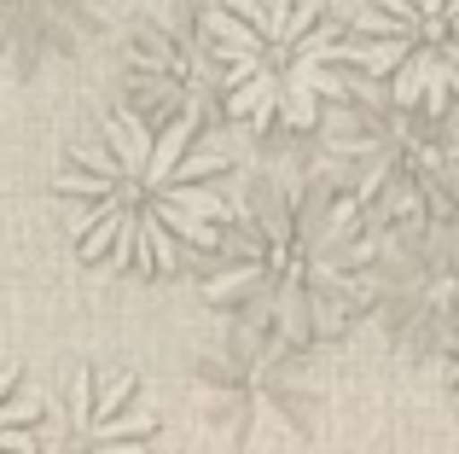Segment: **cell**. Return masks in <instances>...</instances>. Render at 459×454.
I'll list each match as a JSON object with an SVG mask.
<instances>
[{
    "label": "cell",
    "mask_w": 459,
    "mask_h": 454,
    "mask_svg": "<svg viewBox=\"0 0 459 454\" xmlns=\"http://www.w3.org/2000/svg\"><path fill=\"white\" fill-rule=\"evenodd\" d=\"M233 163L204 123L111 111L58 163V210L82 262L105 274H175L233 222Z\"/></svg>",
    "instance_id": "1"
},
{
    "label": "cell",
    "mask_w": 459,
    "mask_h": 454,
    "mask_svg": "<svg viewBox=\"0 0 459 454\" xmlns=\"http://www.w3.org/2000/svg\"><path fill=\"white\" fill-rule=\"evenodd\" d=\"M204 297L238 327L314 344L372 303L378 222L343 187H280L215 233Z\"/></svg>",
    "instance_id": "2"
},
{
    "label": "cell",
    "mask_w": 459,
    "mask_h": 454,
    "mask_svg": "<svg viewBox=\"0 0 459 454\" xmlns=\"http://www.w3.org/2000/svg\"><path fill=\"white\" fill-rule=\"evenodd\" d=\"M221 111L245 128H320L349 88L343 30L325 0H215L204 12Z\"/></svg>",
    "instance_id": "3"
},
{
    "label": "cell",
    "mask_w": 459,
    "mask_h": 454,
    "mask_svg": "<svg viewBox=\"0 0 459 454\" xmlns=\"http://www.w3.org/2000/svg\"><path fill=\"white\" fill-rule=\"evenodd\" d=\"M332 158L343 163V193L372 222L390 227H448L459 193V146L448 111H413L384 93L349 88L325 105Z\"/></svg>",
    "instance_id": "4"
},
{
    "label": "cell",
    "mask_w": 459,
    "mask_h": 454,
    "mask_svg": "<svg viewBox=\"0 0 459 454\" xmlns=\"http://www.w3.org/2000/svg\"><path fill=\"white\" fill-rule=\"evenodd\" d=\"M308 344H291L280 332L233 327L221 344H210L198 362V402L210 425L233 449L262 443H303L320 425V390L308 379Z\"/></svg>",
    "instance_id": "5"
},
{
    "label": "cell",
    "mask_w": 459,
    "mask_h": 454,
    "mask_svg": "<svg viewBox=\"0 0 459 454\" xmlns=\"http://www.w3.org/2000/svg\"><path fill=\"white\" fill-rule=\"evenodd\" d=\"M355 82H378L384 100L413 111H448L459 88L454 0H367L355 35H343Z\"/></svg>",
    "instance_id": "6"
},
{
    "label": "cell",
    "mask_w": 459,
    "mask_h": 454,
    "mask_svg": "<svg viewBox=\"0 0 459 454\" xmlns=\"http://www.w3.org/2000/svg\"><path fill=\"white\" fill-rule=\"evenodd\" d=\"M378 327L390 332L395 350L454 362V250L448 227H402V245H378Z\"/></svg>",
    "instance_id": "7"
},
{
    "label": "cell",
    "mask_w": 459,
    "mask_h": 454,
    "mask_svg": "<svg viewBox=\"0 0 459 454\" xmlns=\"http://www.w3.org/2000/svg\"><path fill=\"white\" fill-rule=\"evenodd\" d=\"M128 105L140 117H186L204 128L221 111L215 58L204 47V12H192L186 0L140 23L128 47Z\"/></svg>",
    "instance_id": "8"
},
{
    "label": "cell",
    "mask_w": 459,
    "mask_h": 454,
    "mask_svg": "<svg viewBox=\"0 0 459 454\" xmlns=\"http://www.w3.org/2000/svg\"><path fill=\"white\" fill-rule=\"evenodd\" d=\"M157 408L128 373L76 367L53 420V454H152Z\"/></svg>",
    "instance_id": "9"
},
{
    "label": "cell",
    "mask_w": 459,
    "mask_h": 454,
    "mask_svg": "<svg viewBox=\"0 0 459 454\" xmlns=\"http://www.w3.org/2000/svg\"><path fill=\"white\" fill-rule=\"evenodd\" d=\"M117 18V0H0V70L18 82L76 65Z\"/></svg>",
    "instance_id": "10"
},
{
    "label": "cell",
    "mask_w": 459,
    "mask_h": 454,
    "mask_svg": "<svg viewBox=\"0 0 459 454\" xmlns=\"http://www.w3.org/2000/svg\"><path fill=\"white\" fill-rule=\"evenodd\" d=\"M0 454H41V402L6 362H0Z\"/></svg>",
    "instance_id": "11"
}]
</instances>
